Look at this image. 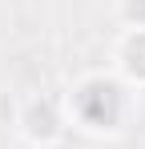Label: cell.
Listing matches in <instances>:
<instances>
[{
  "label": "cell",
  "mask_w": 145,
  "mask_h": 149,
  "mask_svg": "<svg viewBox=\"0 0 145 149\" xmlns=\"http://www.w3.org/2000/svg\"><path fill=\"white\" fill-rule=\"evenodd\" d=\"M117 28H145V0H113Z\"/></svg>",
  "instance_id": "4"
},
{
  "label": "cell",
  "mask_w": 145,
  "mask_h": 149,
  "mask_svg": "<svg viewBox=\"0 0 145 149\" xmlns=\"http://www.w3.org/2000/svg\"><path fill=\"white\" fill-rule=\"evenodd\" d=\"M61 101H65V117H69L72 133L93 137V141H121L137 125L141 93H133L109 69H89L65 85Z\"/></svg>",
  "instance_id": "1"
},
{
  "label": "cell",
  "mask_w": 145,
  "mask_h": 149,
  "mask_svg": "<svg viewBox=\"0 0 145 149\" xmlns=\"http://www.w3.org/2000/svg\"><path fill=\"white\" fill-rule=\"evenodd\" d=\"M12 133L28 149H61L69 141V133H72L61 93H45V89L24 93L12 105Z\"/></svg>",
  "instance_id": "2"
},
{
  "label": "cell",
  "mask_w": 145,
  "mask_h": 149,
  "mask_svg": "<svg viewBox=\"0 0 145 149\" xmlns=\"http://www.w3.org/2000/svg\"><path fill=\"white\" fill-rule=\"evenodd\" d=\"M109 73H117L133 93H145V28H117L109 40Z\"/></svg>",
  "instance_id": "3"
}]
</instances>
